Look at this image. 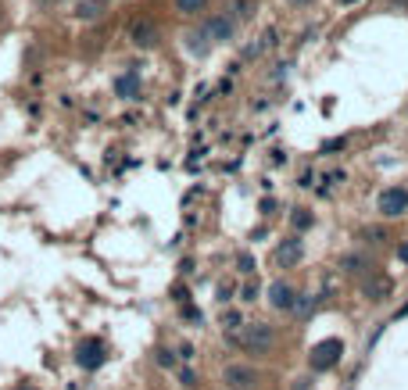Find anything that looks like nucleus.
<instances>
[{
	"label": "nucleus",
	"mask_w": 408,
	"mask_h": 390,
	"mask_svg": "<svg viewBox=\"0 0 408 390\" xmlns=\"http://www.w3.org/2000/svg\"><path fill=\"white\" fill-rule=\"evenodd\" d=\"M233 344H240L251 355H269L276 347V330L269 322H247L240 333H233Z\"/></svg>",
	"instance_id": "nucleus-1"
},
{
	"label": "nucleus",
	"mask_w": 408,
	"mask_h": 390,
	"mask_svg": "<svg viewBox=\"0 0 408 390\" xmlns=\"http://www.w3.org/2000/svg\"><path fill=\"white\" fill-rule=\"evenodd\" d=\"M376 212H380V219H405L408 215V187L405 183H394V187L380 190Z\"/></svg>",
	"instance_id": "nucleus-2"
},
{
	"label": "nucleus",
	"mask_w": 408,
	"mask_h": 390,
	"mask_svg": "<svg viewBox=\"0 0 408 390\" xmlns=\"http://www.w3.org/2000/svg\"><path fill=\"white\" fill-rule=\"evenodd\" d=\"M340 358H344V340H337V337L315 344V347H312V355H308V362H312L315 373H330V369L340 365Z\"/></svg>",
	"instance_id": "nucleus-3"
},
{
	"label": "nucleus",
	"mask_w": 408,
	"mask_h": 390,
	"mask_svg": "<svg viewBox=\"0 0 408 390\" xmlns=\"http://www.w3.org/2000/svg\"><path fill=\"white\" fill-rule=\"evenodd\" d=\"M226 387L229 390H254L258 383H262V373H258L254 365H244V362H233L226 365V373H222Z\"/></svg>",
	"instance_id": "nucleus-4"
},
{
	"label": "nucleus",
	"mask_w": 408,
	"mask_h": 390,
	"mask_svg": "<svg viewBox=\"0 0 408 390\" xmlns=\"http://www.w3.org/2000/svg\"><path fill=\"white\" fill-rule=\"evenodd\" d=\"M104 358H107V347H104L97 337L82 340V344L76 347V362H79L82 369H100V365H104Z\"/></svg>",
	"instance_id": "nucleus-5"
},
{
	"label": "nucleus",
	"mask_w": 408,
	"mask_h": 390,
	"mask_svg": "<svg viewBox=\"0 0 408 390\" xmlns=\"http://www.w3.org/2000/svg\"><path fill=\"white\" fill-rule=\"evenodd\" d=\"M294 301H297V290L287 279L269 283V304L276 308V312H294Z\"/></svg>",
	"instance_id": "nucleus-6"
},
{
	"label": "nucleus",
	"mask_w": 408,
	"mask_h": 390,
	"mask_svg": "<svg viewBox=\"0 0 408 390\" xmlns=\"http://www.w3.org/2000/svg\"><path fill=\"white\" fill-rule=\"evenodd\" d=\"M301 258H305V240H301V236H287L276 248V265H283V269H294Z\"/></svg>",
	"instance_id": "nucleus-7"
},
{
	"label": "nucleus",
	"mask_w": 408,
	"mask_h": 390,
	"mask_svg": "<svg viewBox=\"0 0 408 390\" xmlns=\"http://www.w3.org/2000/svg\"><path fill=\"white\" fill-rule=\"evenodd\" d=\"M204 29L211 36V44H226V39H233V32H236V22H233L229 15H215V18H208V22H204Z\"/></svg>",
	"instance_id": "nucleus-8"
},
{
	"label": "nucleus",
	"mask_w": 408,
	"mask_h": 390,
	"mask_svg": "<svg viewBox=\"0 0 408 390\" xmlns=\"http://www.w3.org/2000/svg\"><path fill=\"white\" fill-rule=\"evenodd\" d=\"M362 294L369 297V301H383L387 294H391V279H383L380 272H369V276H362Z\"/></svg>",
	"instance_id": "nucleus-9"
},
{
	"label": "nucleus",
	"mask_w": 408,
	"mask_h": 390,
	"mask_svg": "<svg viewBox=\"0 0 408 390\" xmlns=\"http://www.w3.org/2000/svg\"><path fill=\"white\" fill-rule=\"evenodd\" d=\"M107 8H112V4H107V0H79V4H76V18H79V22H97V18L107 11Z\"/></svg>",
	"instance_id": "nucleus-10"
},
{
	"label": "nucleus",
	"mask_w": 408,
	"mask_h": 390,
	"mask_svg": "<svg viewBox=\"0 0 408 390\" xmlns=\"http://www.w3.org/2000/svg\"><path fill=\"white\" fill-rule=\"evenodd\" d=\"M340 269L348 272V276H369L373 258H365V254H344L340 258Z\"/></svg>",
	"instance_id": "nucleus-11"
},
{
	"label": "nucleus",
	"mask_w": 408,
	"mask_h": 390,
	"mask_svg": "<svg viewBox=\"0 0 408 390\" xmlns=\"http://www.w3.org/2000/svg\"><path fill=\"white\" fill-rule=\"evenodd\" d=\"M129 36H133V44H136V47H154L158 29L150 26V22H136L133 29H129Z\"/></svg>",
	"instance_id": "nucleus-12"
},
{
	"label": "nucleus",
	"mask_w": 408,
	"mask_h": 390,
	"mask_svg": "<svg viewBox=\"0 0 408 390\" xmlns=\"http://www.w3.org/2000/svg\"><path fill=\"white\" fill-rule=\"evenodd\" d=\"M115 90H118V97H125V100H133L136 93H140V83H136V75H122L118 83H115Z\"/></svg>",
	"instance_id": "nucleus-13"
},
{
	"label": "nucleus",
	"mask_w": 408,
	"mask_h": 390,
	"mask_svg": "<svg viewBox=\"0 0 408 390\" xmlns=\"http://www.w3.org/2000/svg\"><path fill=\"white\" fill-rule=\"evenodd\" d=\"M208 8V0H176V11L179 15H197Z\"/></svg>",
	"instance_id": "nucleus-14"
},
{
	"label": "nucleus",
	"mask_w": 408,
	"mask_h": 390,
	"mask_svg": "<svg viewBox=\"0 0 408 390\" xmlns=\"http://www.w3.org/2000/svg\"><path fill=\"white\" fill-rule=\"evenodd\" d=\"M290 222H294V230H308V225H312V215H308V208H297Z\"/></svg>",
	"instance_id": "nucleus-15"
},
{
	"label": "nucleus",
	"mask_w": 408,
	"mask_h": 390,
	"mask_svg": "<svg viewBox=\"0 0 408 390\" xmlns=\"http://www.w3.org/2000/svg\"><path fill=\"white\" fill-rule=\"evenodd\" d=\"M236 265H240V272H254V261H251V254H240V258H236Z\"/></svg>",
	"instance_id": "nucleus-16"
},
{
	"label": "nucleus",
	"mask_w": 408,
	"mask_h": 390,
	"mask_svg": "<svg viewBox=\"0 0 408 390\" xmlns=\"http://www.w3.org/2000/svg\"><path fill=\"white\" fill-rule=\"evenodd\" d=\"M222 322H226V330H236V326H240V315H236V312H229Z\"/></svg>",
	"instance_id": "nucleus-17"
},
{
	"label": "nucleus",
	"mask_w": 408,
	"mask_h": 390,
	"mask_svg": "<svg viewBox=\"0 0 408 390\" xmlns=\"http://www.w3.org/2000/svg\"><path fill=\"white\" fill-rule=\"evenodd\" d=\"M365 236H369V243H380V240H387V233H380V230H365Z\"/></svg>",
	"instance_id": "nucleus-18"
},
{
	"label": "nucleus",
	"mask_w": 408,
	"mask_h": 390,
	"mask_svg": "<svg viewBox=\"0 0 408 390\" xmlns=\"http://www.w3.org/2000/svg\"><path fill=\"white\" fill-rule=\"evenodd\" d=\"M183 387H197V376H193V373H190V369H186V373H183Z\"/></svg>",
	"instance_id": "nucleus-19"
},
{
	"label": "nucleus",
	"mask_w": 408,
	"mask_h": 390,
	"mask_svg": "<svg viewBox=\"0 0 408 390\" xmlns=\"http://www.w3.org/2000/svg\"><path fill=\"white\" fill-rule=\"evenodd\" d=\"M258 297V286H244V301H254Z\"/></svg>",
	"instance_id": "nucleus-20"
},
{
	"label": "nucleus",
	"mask_w": 408,
	"mask_h": 390,
	"mask_svg": "<svg viewBox=\"0 0 408 390\" xmlns=\"http://www.w3.org/2000/svg\"><path fill=\"white\" fill-rule=\"evenodd\" d=\"M398 258H401V261L408 265V240H405V243H401V248H398Z\"/></svg>",
	"instance_id": "nucleus-21"
},
{
	"label": "nucleus",
	"mask_w": 408,
	"mask_h": 390,
	"mask_svg": "<svg viewBox=\"0 0 408 390\" xmlns=\"http://www.w3.org/2000/svg\"><path fill=\"white\" fill-rule=\"evenodd\" d=\"M287 4H294V8H308L312 0H287Z\"/></svg>",
	"instance_id": "nucleus-22"
},
{
	"label": "nucleus",
	"mask_w": 408,
	"mask_h": 390,
	"mask_svg": "<svg viewBox=\"0 0 408 390\" xmlns=\"http://www.w3.org/2000/svg\"><path fill=\"white\" fill-rule=\"evenodd\" d=\"M337 4H344V8H348V4H358V0H337Z\"/></svg>",
	"instance_id": "nucleus-23"
},
{
	"label": "nucleus",
	"mask_w": 408,
	"mask_h": 390,
	"mask_svg": "<svg viewBox=\"0 0 408 390\" xmlns=\"http://www.w3.org/2000/svg\"><path fill=\"white\" fill-rule=\"evenodd\" d=\"M18 390H33V387H18Z\"/></svg>",
	"instance_id": "nucleus-24"
}]
</instances>
